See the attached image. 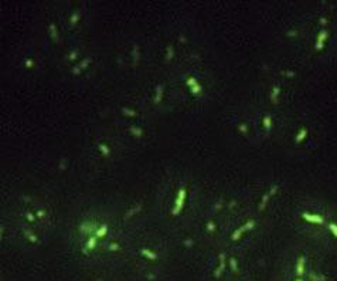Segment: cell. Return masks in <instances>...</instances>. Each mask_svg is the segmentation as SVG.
Wrapping results in <instances>:
<instances>
[{
    "label": "cell",
    "mask_w": 337,
    "mask_h": 281,
    "mask_svg": "<svg viewBox=\"0 0 337 281\" xmlns=\"http://www.w3.org/2000/svg\"><path fill=\"white\" fill-rule=\"evenodd\" d=\"M130 132H132V135H136V136H140L142 134H143L142 129L138 128V126H130Z\"/></svg>",
    "instance_id": "ac0fdd59"
},
{
    "label": "cell",
    "mask_w": 337,
    "mask_h": 281,
    "mask_svg": "<svg viewBox=\"0 0 337 281\" xmlns=\"http://www.w3.org/2000/svg\"><path fill=\"white\" fill-rule=\"evenodd\" d=\"M184 200H186V189L182 188L177 193V199H176V205H174V209L171 211V214H179L180 210L183 209V205H184Z\"/></svg>",
    "instance_id": "6da1fadb"
},
{
    "label": "cell",
    "mask_w": 337,
    "mask_h": 281,
    "mask_svg": "<svg viewBox=\"0 0 337 281\" xmlns=\"http://www.w3.org/2000/svg\"><path fill=\"white\" fill-rule=\"evenodd\" d=\"M27 219H28V220H31V222H33V220H34V216H33L31 213H27Z\"/></svg>",
    "instance_id": "1f68e13d"
},
{
    "label": "cell",
    "mask_w": 337,
    "mask_h": 281,
    "mask_svg": "<svg viewBox=\"0 0 337 281\" xmlns=\"http://www.w3.org/2000/svg\"><path fill=\"white\" fill-rule=\"evenodd\" d=\"M77 54H78V53H77V51H72V53H71V54H70V60H74L75 57H77Z\"/></svg>",
    "instance_id": "4dcf8cb0"
},
{
    "label": "cell",
    "mask_w": 337,
    "mask_h": 281,
    "mask_svg": "<svg viewBox=\"0 0 337 281\" xmlns=\"http://www.w3.org/2000/svg\"><path fill=\"white\" fill-rule=\"evenodd\" d=\"M139 209H140V205H138V206H136V207H135V209H132V210L129 211V213H126V217H129V216H130V214H133V213H136V211L139 210Z\"/></svg>",
    "instance_id": "4316f807"
},
{
    "label": "cell",
    "mask_w": 337,
    "mask_h": 281,
    "mask_svg": "<svg viewBox=\"0 0 337 281\" xmlns=\"http://www.w3.org/2000/svg\"><path fill=\"white\" fill-rule=\"evenodd\" d=\"M306 136H307V129L306 128H302V129L299 131V134H298V136L295 138V140H296V143H300L303 139H306Z\"/></svg>",
    "instance_id": "ba28073f"
},
{
    "label": "cell",
    "mask_w": 337,
    "mask_h": 281,
    "mask_svg": "<svg viewBox=\"0 0 337 281\" xmlns=\"http://www.w3.org/2000/svg\"><path fill=\"white\" fill-rule=\"evenodd\" d=\"M254 226H255V222H254V220H248V222H246L242 227H240V229L242 230V233H244V232H249L251 229H254Z\"/></svg>",
    "instance_id": "4fadbf2b"
},
{
    "label": "cell",
    "mask_w": 337,
    "mask_h": 281,
    "mask_svg": "<svg viewBox=\"0 0 337 281\" xmlns=\"http://www.w3.org/2000/svg\"><path fill=\"white\" fill-rule=\"evenodd\" d=\"M142 254H143L144 257L150 259V260H156V259H157V256H156L153 251H150V250H147V249H142Z\"/></svg>",
    "instance_id": "9a60e30c"
},
{
    "label": "cell",
    "mask_w": 337,
    "mask_h": 281,
    "mask_svg": "<svg viewBox=\"0 0 337 281\" xmlns=\"http://www.w3.org/2000/svg\"><path fill=\"white\" fill-rule=\"evenodd\" d=\"M303 270H305V257H299L298 259V264H296V274L302 276Z\"/></svg>",
    "instance_id": "8992f818"
},
{
    "label": "cell",
    "mask_w": 337,
    "mask_h": 281,
    "mask_svg": "<svg viewBox=\"0 0 337 281\" xmlns=\"http://www.w3.org/2000/svg\"><path fill=\"white\" fill-rule=\"evenodd\" d=\"M224 270V254H219V265H218V268L215 270L214 273V276L215 277H218L219 276V273Z\"/></svg>",
    "instance_id": "30bf717a"
},
{
    "label": "cell",
    "mask_w": 337,
    "mask_h": 281,
    "mask_svg": "<svg viewBox=\"0 0 337 281\" xmlns=\"http://www.w3.org/2000/svg\"><path fill=\"white\" fill-rule=\"evenodd\" d=\"M207 229H208V232H214V230H215V224L213 222H208V223H207Z\"/></svg>",
    "instance_id": "d4e9b609"
},
{
    "label": "cell",
    "mask_w": 337,
    "mask_h": 281,
    "mask_svg": "<svg viewBox=\"0 0 337 281\" xmlns=\"http://www.w3.org/2000/svg\"><path fill=\"white\" fill-rule=\"evenodd\" d=\"M184 243H186V246H191V244H193V241H191V240H186V241H184Z\"/></svg>",
    "instance_id": "836d02e7"
},
{
    "label": "cell",
    "mask_w": 337,
    "mask_h": 281,
    "mask_svg": "<svg viewBox=\"0 0 337 281\" xmlns=\"http://www.w3.org/2000/svg\"><path fill=\"white\" fill-rule=\"evenodd\" d=\"M269 197H272V195H271L269 192L262 196V200H261V203H259V210H263V209H265V205H266V202L269 200Z\"/></svg>",
    "instance_id": "7c38bea8"
},
{
    "label": "cell",
    "mask_w": 337,
    "mask_h": 281,
    "mask_svg": "<svg viewBox=\"0 0 337 281\" xmlns=\"http://www.w3.org/2000/svg\"><path fill=\"white\" fill-rule=\"evenodd\" d=\"M171 57H173V47L169 46V49H167V60H171Z\"/></svg>",
    "instance_id": "484cf974"
},
{
    "label": "cell",
    "mask_w": 337,
    "mask_h": 281,
    "mask_svg": "<svg viewBox=\"0 0 337 281\" xmlns=\"http://www.w3.org/2000/svg\"><path fill=\"white\" fill-rule=\"evenodd\" d=\"M329 229H330V232L337 237V224L336 223H330V224H329Z\"/></svg>",
    "instance_id": "ffe728a7"
},
{
    "label": "cell",
    "mask_w": 337,
    "mask_h": 281,
    "mask_svg": "<svg viewBox=\"0 0 337 281\" xmlns=\"http://www.w3.org/2000/svg\"><path fill=\"white\" fill-rule=\"evenodd\" d=\"M26 236L28 237V240H30V241H33V243H36V241H37V237H36L34 234H28V232H26Z\"/></svg>",
    "instance_id": "7402d4cb"
},
{
    "label": "cell",
    "mask_w": 337,
    "mask_h": 281,
    "mask_svg": "<svg viewBox=\"0 0 337 281\" xmlns=\"http://www.w3.org/2000/svg\"><path fill=\"white\" fill-rule=\"evenodd\" d=\"M187 84L190 85V90L193 91V94H198V92H201V85L197 82V80L194 78V77H190L187 80Z\"/></svg>",
    "instance_id": "277c9868"
},
{
    "label": "cell",
    "mask_w": 337,
    "mask_h": 281,
    "mask_svg": "<svg viewBox=\"0 0 337 281\" xmlns=\"http://www.w3.org/2000/svg\"><path fill=\"white\" fill-rule=\"evenodd\" d=\"M50 33H51V37L55 40V41H58V31H57V27H55V24H50Z\"/></svg>",
    "instance_id": "2e32d148"
},
{
    "label": "cell",
    "mask_w": 337,
    "mask_h": 281,
    "mask_svg": "<svg viewBox=\"0 0 337 281\" xmlns=\"http://www.w3.org/2000/svg\"><path fill=\"white\" fill-rule=\"evenodd\" d=\"M271 126H272V119H271V117L269 115H266L265 118H263V128L266 131L271 129Z\"/></svg>",
    "instance_id": "e0dca14e"
},
{
    "label": "cell",
    "mask_w": 337,
    "mask_h": 281,
    "mask_svg": "<svg viewBox=\"0 0 337 281\" xmlns=\"http://www.w3.org/2000/svg\"><path fill=\"white\" fill-rule=\"evenodd\" d=\"M108 233V224H102L101 227H99V229H98V230H96V237H103V236H105V234H106Z\"/></svg>",
    "instance_id": "8fae6325"
},
{
    "label": "cell",
    "mask_w": 337,
    "mask_h": 281,
    "mask_svg": "<svg viewBox=\"0 0 337 281\" xmlns=\"http://www.w3.org/2000/svg\"><path fill=\"white\" fill-rule=\"evenodd\" d=\"M279 94H280V88H279V87H273L272 88V92H271V95H269V97H271V99H272V102H278V95Z\"/></svg>",
    "instance_id": "9c48e42d"
},
{
    "label": "cell",
    "mask_w": 337,
    "mask_h": 281,
    "mask_svg": "<svg viewBox=\"0 0 337 281\" xmlns=\"http://www.w3.org/2000/svg\"><path fill=\"white\" fill-rule=\"evenodd\" d=\"M230 264H231V268L235 271L237 270V261H235V259H231L230 260Z\"/></svg>",
    "instance_id": "83f0119b"
},
{
    "label": "cell",
    "mask_w": 337,
    "mask_h": 281,
    "mask_svg": "<svg viewBox=\"0 0 337 281\" xmlns=\"http://www.w3.org/2000/svg\"><path fill=\"white\" fill-rule=\"evenodd\" d=\"M122 111L126 114V115H130V117H135V115H136L135 111H130V109H128V108H122Z\"/></svg>",
    "instance_id": "603a6c76"
},
{
    "label": "cell",
    "mask_w": 337,
    "mask_h": 281,
    "mask_svg": "<svg viewBox=\"0 0 337 281\" xmlns=\"http://www.w3.org/2000/svg\"><path fill=\"white\" fill-rule=\"evenodd\" d=\"M96 240H98V237L96 236H91V237L86 240V244H85V249H84V253H86V250H92V249H95V246H96Z\"/></svg>",
    "instance_id": "5b68a950"
},
{
    "label": "cell",
    "mask_w": 337,
    "mask_h": 281,
    "mask_svg": "<svg viewBox=\"0 0 337 281\" xmlns=\"http://www.w3.org/2000/svg\"><path fill=\"white\" fill-rule=\"evenodd\" d=\"M37 216L38 217H43L44 216V211H37Z\"/></svg>",
    "instance_id": "d590c367"
},
{
    "label": "cell",
    "mask_w": 337,
    "mask_h": 281,
    "mask_svg": "<svg viewBox=\"0 0 337 281\" xmlns=\"http://www.w3.org/2000/svg\"><path fill=\"white\" fill-rule=\"evenodd\" d=\"M78 19H80V13H78V11H75L74 14H72V17H71V23L74 24V23L78 20Z\"/></svg>",
    "instance_id": "44dd1931"
},
{
    "label": "cell",
    "mask_w": 337,
    "mask_h": 281,
    "mask_svg": "<svg viewBox=\"0 0 337 281\" xmlns=\"http://www.w3.org/2000/svg\"><path fill=\"white\" fill-rule=\"evenodd\" d=\"M26 65H27V67H31V65H33V60H27Z\"/></svg>",
    "instance_id": "d6a6232c"
},
{
    "label": "cell",
    "mask_w": 337,
    "mask_h": 281,
    "mask_svg": "<svg viewBox=\"0 0 337 281\" xmlns=\"http://www.w3.org/2000/svg\"><path fill=\"white\" fill-rule=\"evenodd\" d=\"M302 219H305L309 223H316V224H323L324 219L320 214H310V213H302Z\"/></svg>",
    "instance_id": "7a4b0ae2"
},
{
    "label": "cell",
    "mask_w": 337,
    "mask_h": 281,
    "mask_svg": "<svg viewBox=\"0 0 337 281\" xmlns=\"http://www.w3.org/2000/svg\"><path fill=\"white\" fill-rule=\"evenodd\" d=\"M99 149H101V152L105 155V156H106V155H109V152H111V151H109V148H108L105 143H99Z\"/></svg>",
    "instance_id": "d6986e66"
},
{
    "label": "cell",
    "mask_w": 337,
    "mask_h": 281,
    "mask_svg": "<svg viewBox=\"0 0 337 281\" xmlns=\"http://www.w3.org/2000/svg\"><path fill=\"white\" fill-rule=\"evenodd\" d=\"M296 281H302V280H300V278H298V280H296Z\"/></svg>",
    "instance_id": "8d00e7d4"
},
{
    "label": "cell",
    "mask_w": 337,
    "mask_h": 281,
    "mask_svg": "<svg viewBox=\"0 0 337 281\" xmlns=\"http://www.w3.org/2000/svg\"><path fill=\"white\" fill-rule=\"evenodd\" d=\"M327 37H329V31H327V30H321V31L319 33L317 38H316L315 49L316 50H321V49H323V46H324V43H326Z\"/></svg>",
    "instance_id": "3957f363"
},
{
    "label": "cell",
    "mask_w": 337,
    "mask_h": 281,
    "mask_svg": "<svg viewBox=\"0 0 337 281\" xmlns=\"http://www.w3.org/2000/svg\"><path fill=\"white\" fill-rule=\"evenodd\" d=\"M161 94H163V85H157L156 87V97H155V102H160L161 99Z\"/></svg>",
    "instance_id": "5bb4252c"
},
{
    "label": "cell",
    "mask_w": 337,
    "mask_h": 281,
    "mask_svg": "<svg viewBox=\"0 0 337 281\" xmlns=\"http://www.w3.org/2000/svg\"><path fill=\"white\" fill-rule=\"evenodd\" d=\"M238 129H240L241 132H242V134H245L246 131H248V128H246V125H245V124H240V125H238Z\"/></svg>",
    "instance_id": "cb8c5ba5"
},
{
    "label": "cell",
    "mask_w": 337,
    "mask_h": 281,
    "mask_svg": "<svg viewBox=\"0 0 337 281\" xmlns=\"http://www.w3.org/2000/svg\"><path fill=\"white\" fill-rule=\"evenodd\" d=\"M89 63H91V58H85V60H82V61H81L80 64H78V67H74V68H72V71H74L75 74H80V71L82 70L84 67H86V65L89 64Z\"/></svg>",
    "instance_id": "52a82bcc"
},
{
    "label": "cell",
    "mask_w": 337,
    "mask_h": 281,
    "mask_svg": "<svg viewBox=\"0 0 337 281\" xmlns=\"http://www.w3.org/2000/svg\"><path fill=\"white\" fill-rule=\"evenodd\" d=\"M119 249V246L116 243H112L111 246H109V250H118Z\"/></svg>",
    "instance_id": "f546056e"
},
{
    "label": "cell",
    "mask_w": 337,
    "mask_h": 281,
    "mask_svg": "<svg viewBox=\"0 0 337 281\" xmlns=\"http://www.w3.org/2000/svg\"><path fill=\"white\" fill-rule=\"evenodd\" d=\"M298 34V31H289L288 33V36H296Z\"/></svg>",
    "instance_id": "e575fe53"
},
{
    "label": "cell",
    "mask_w": 337,
    "mask_h": 281,
    "mask_svg": "<svg viewBox=\"0 0 337 281\" xmlns=\"http://www.w3.org/2000/svg\"><path fill=\"white\" fill-rule=\"evenodd\" d=\"M133 54H135V61H138V60H139V51H138V46H135Z\"/></svg>",
    "instance_id": "f1b7e54d"
}]
</instances>
